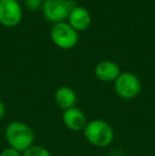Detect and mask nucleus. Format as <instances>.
I'll return each instance as SVG.
<instances>
[{
  "label": "nucleus",
  "instance_id": "1",
  "mask_svg": "<svg viewBox=\"0 0 155 156\" xmlns=\"http://www.w3.org/2000/svg\"><path fill=\"white\" fill-rule=\"evenodd\" d=\"M5 139L11 148L23 153L33 146L34 133L31 127L23 122L13 121L5 127Z\"/></svg>",
  "mask_w": 155,
  "mask_h": 156
},
{
  "label": "nucleus",
  "instance_id": "2",
  "mask_svg": "<svg viewBox=\"0 0 155 156\" xmlns=\"http://www.w3.org/2000/svg\"><path fill=\"white\" fill-rule=\"evenodd\" d=\"M83 133L87 141L98 148H106L114 140L113 127L110 123L101 119H95L87 122Z\"/></svg>",
  "mask_w": 155,
  "mask_h": 156
},
{
  "label": "nucleus",
  "instance_id": "3",
  "mask_svg": "<svg viewBox=\"0 0 155 156\" xmlns=\"http://www.w3.org/2000/svg\"><path fill=\"white\" fill-rule=\"evenodd\" d=\"M78 3L75 0H44L43 13L48 21L58 23L68 18Z\"/></svg>",
  "mask_w": 155,
  "mask_h": 156
},
{
  "label": "nucleus",
  "instance_id": "4",
  "mask_svg": "<svg viewBox=\"0 0 155 156\" xmlns=\"http://www.w3.org/2000/svg\"><path fill=\"white\" fill-rule=\"evenodd\" d=\"M50 37L52 43L63 50L72 49L79 41V33L65 21L54 23L50 31Z\"/></svg>",
  "mask_w": 155,
  "mask_h": 156
},
{
  "label": "nucleus",
  "instance_id": "5",
  "mask_svg": "<svg viewBox=\"0 0 155 156\" xmlns=\"http://www.w3.org/2000/svg\"><path fill=\"white\" fill-rule=\"evenodd\" d=\"M141 90L140 80L132 72H121L115 81V91L120 98L132 100Z\"/></svg>",
  "mask_w": 155,
  "mask_h": 156
},
{
  "label": "nucleus",
  "instance_id": "6",
  "mask_svg": "<svg viewBox=\"0 0 155 156\" xmlns=\"http://www.w3.org/2000/svg\"><path fill=\"white\" fill-rule=\"evenodd\" d=\"M23 18V9L18 0H0V25L6 28L18 26Z\"/></svg>",
  "mask_w": 155,
  "mask_h": 156
},
{
  "label": "nucleus",
  "instance_id": "7",
  "mask_svg": "<svg viewBox=\"0 0 155 156\" xmlns=\"http://www.w3.org/2000/svg\"><path fill=\"white\" fill-rule=\"evenodd\" d=\"M63 122L69 129L75 132L83 131L87 124L85 114L78 107H72L64 111L63 113Z\"/></svg>",
  "mask_w": 155,
  "mask_h": 156
},
{
  "label": "nucleus",
  "instance_id": "8",
  "mask_svg": "<svg viewBox=\"0 0 155 156\" xmlns=\"http://www.w3.org/2000/svg\"><path fill=\"white\" fill-rule=\"evenodd\" d=\"M120 73L121 70L119 65L112 61L100 62L95 68V76L102 82H115Z\"/></svg>",
  "mask_w": 155,
  "mask_h": 156
},
{
  "label": "nucleus",
  "instance_id": "9",
  "mask_svg": "<svg viewBox=\"0 0 155 156\" xmlns=\"http://www.w3.org/2000/svg\"><path fill=\"white\" fill-rule=\"evenodd\" d=\"M68 23L76 30L79 31H84L90 26L91 23V16L89 12L83 6H76L68 16Z\"/></svg>",
  "mask_w": 155,
  "mask_h": 156
},
{
  "label": "nucleus",
  "instance_id": "10",
  "mask_svg": "<svg viewBox=\"0 0 155 156\" xmlns=\"http://www.w3.org/2000/svg\"><path fill=\"white\" fill-rule=\"evenodd\" d=\"M55 103L61 109L66 111V109L72 108L76 106L77 103V94L68 86H62L55 91Z\"/></svg>",
  "mask_w": 155,
  "mask_h": 156
},
{
  "label": "nucleus",
  "instance_id": "11",
  "mask_svg": "<svg viewBox=\"0 0 155 156\" xmlns=\"http://www.w3.org/2000/svg\"><path fill=\"white\" fill-rule=\"evenodd\" d=\"M21 156H51L49 150L43 146L38 144H33L29 149L23 152Z\"/></svg>",
  "mask_w": 155,
  "mask_h": 156
},
{
  "label": "nucleus",
  "instance_id": "12",
  "mask_svg": "<svg viewBox=\"0 0 155 156\" xmlns=\"http://www.w3.org/2000/svg\"><path fill=\"white\" fill-rule=\"evenodd\" d=\"M25 4L29 10L36 11L38 9L43 8L44 0H25Z\"/></svg>",
  "mask_w": 155,
  "mask_h": 156
},
{
  "label": "nucleus",
  "instance_id": "13",
  "mask_svg": "<svg viewBox=\"0 0 155 156\" xmlns=\"http://www.w3.org/2000/svg\"><path fill=\"white\" fill-rule=\"evenodd\" d=\"M0 156H21L20 152H18L17 150L13 148H6L0 153Z\"/></svg>",
  "mask_w": 155,
  "mask_h": 156
},
{
  "label": "nucleus",
  "instance_id": "14",
  "mask_svg": "<svg viewBox=\"0 0 155 156\" xmlns=\"http://www.w3.org/2000/svg\"><path fill=\"white\" fill-rule=\"evenodd\" d=\"M4 113H5V106H4L3 102L0 100V119L4 116Z\"/></svg>",
  "mask_w": 155,
  "mask_h": 156
}]
</instances>
